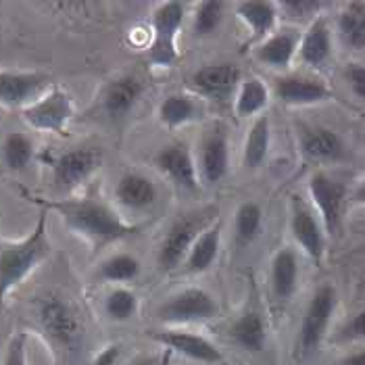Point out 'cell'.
Returning a JSON list of instances; mask_svg holds the SVG:
<instances>
[{"instance_id":"cell-27","label":"cell","mask_w":365,"mask_h":365,"mask_svg":"<svg viewBox=\"0 0 365 365\" xmlns=\"http://www.w3.org/2000/svg\"><path fill=\"white\" fill-rule=\"evenodd\" d=\"M220 251H222V224L213 222L198 234V238L182 265L184 272L188 276H200L209 272L215 265Z\"/></svg>"},{"instance_id":"cell-1","label":"cell","mask_w":365,"mask_h":365,"mask_svg":"<svg viewBox=\"0 0 365 365\" xmlns=\"http://www.w3.org/2000/svg\"><path fill=\"white\" fill-rule=\"evenodd\" d=\"M31 202L40 205L44 211H55L63 220L65 227L80 236L92 249H101L113 242L125 240L138 234V225L125 222L115 207L103 198H61L48 200L42 197H29Z\"/></svg>"},{"instance_id":"cell-7","label":"cell","mask_w":365,"mask_h":365,"mask_svg":"<svg viewBox=\"0 0 365 365\" xmlns=\"http://www.w3.org/2000/svg\"><path fill=\"white\" fill-rule=\"evenodd\" d=\"M307 192H309L313 211L317 213L319 222L326 230L328 238H336L342 230L344 220V205L349 198V188L342 180L334 175L317 169L309 175L307 182Z\"/></svg>"},{"instance_id":"cell-34","label":"cell","mask_w":365,"mask_h":365,"mask_svg":"<svg viewBox=\"0 0 365 365\" xmlns=\"http://www.w3.org/2000/svg\"><path fill=\"white\" fill-rule=\"evenodd\" d=\"M36 146L24 132H9L2 140V161L11 171H24L34 161Z\"/></svg>"},{"instance_id":"cell-17","label":"cell","mask_w":365,"mask_h":365,"mask_svg":"<svg viewBox=\"0 0 365 365\" xmlns=\"http://www.w3.org/2000/svg\"><path fill=\"white\" fill-rule=\"evenodd\" d=\"M197 168L202 186H215L230 171V136L225 125H213L198 144Z\"/></svg>"},{"instance_id":"cell-22","label":"cell","mask_w":365,"mask_h":365,"mask_svg":"<svg viewBox=\"0 0 365 365\" xmlns=\"http://www.w3.org/2000/svg\"><path fill=\"white\" fill-rule=\"evenodd\" d=\"M334 55V34L326 15L313 19L301 36L297 61L309 69H324Z\"/></svg>"},{"instance_id":"cell-13","label":"cell","mask_w":365,"mask_h":365,"mask_svg":"<svg viewBox=\"0 0 365 365\" xmlns=\"http://www.w3.org/2000/svg\"><path fill=\"white\" fill-rule=\"evenodd\" d=\"M150 338L157 344H161L168 353H175L195 364L225 365L224 353L217 349V344L197 332L182 330V328H165V330L150 332Z\"/></svg>"},{"instance_id":"cell-8","label":"cell","mask_w":365,"mask_h":365,"mask_svg":"<svg viewBox=\"0 0 365 365\" xmlns=\"http://www.w3.org/2000/svg\"><path fill=\"white\" fill-rule=\"evenodd\" d=\"M73 115H76L73 98L61 86H53L38 101L21 109V117L29 128L46 134H65Z\"/></svg>"},{"instance_id":"cell-12","label":"cell","mask_w":365,"mask_h":365,"mask_svg":"<svg viewBox=\"0 0 365 365\" xmlns=\"http://www.w3.org/2000/svg\"><path fill=\"white\" fill-rule=\"evenodd\" d=\"M207 225L209 224L205 220H200L198 215L180 217L169 225V230L159 245V251H157V265L163 274H171L184 265L198 234Z\"/></svg>"},{"instance_id":"cell-20","label":"cell","mask_w":365,"mask_h":365,"mask_svg":"<svg viewBox=\"0 0 365 365\" xmlns=\"http://www.w3.org/2000/svg\"><path fill=\"white\" fill-rule=\"evenodd\" d=\"M301 36H303V31L297 26L278 28L272 36H267L263 42H259L255 46V61L274 71H288L299 55Z\"/></svg>"},{"instance_id":"cell-28","label":"cell","mask_w":365,"mask_h":365,"mask_svg":"<svg viewBox=\"0 0 365 365\" xmlns=\"http://www.w3.org/2000/svg\"><path fill=\"white\" fill-rule=\"evenodd\" d=\"M336 34L340 44L346 51L364 53L365 51V4L346 2L338 13Z\"/></svg>"},{"instance_id":"cell-37","label":"cell","mask_w":365,"mask_h":365,"mask_svg":"<svg viewBox=\"0 0 365 365\" xmlns=\"http://www.w3.org/2000/svg\"><path fill=\"white\" fill-rule=\"evenodd\" d=\"M334 342H357V340H365V307L357 311L355 315H351L332 338Z\"/></svg>"},{"instance_id":"cell-35","label":"cell","mask_w":365,"mask_h":365,"mask_svg":"<svg viewBox=\"0 0 365 365\" xmlns=\"http://www.w3.org/2000/svg\"><path fill=\"white\" fill-rule=\"evenodd\" d=\"M225 9L227 4L220 0H205L197 2L192 11V34L197 38H209L217 34V29L224 26Z\"/></svg>"},{"instance_id":"cell-32","label":"cell","mask_w":365,"mask_h":365,"mask_svg":"<svg viewBox=\"0 0 365 365\" xmlns=\"http://www.w3.org/2000/svg\"><path fill=\"white\" fill-rule=\"evenodd\" d=\"M263 220H265V213L257 200L240 202L236 213H234V238H236V242L242 247L253 245L263 232Z\"/></svg>"},{"instance_id":"cell-4","label":"cell","mask_w":365,"mask_h":365,"mask_svg":"<svg viewBox=\"0 0 365 365\" xmlns=\"http://www.w3.org/2000/svg\"><path fill=\"white\" fill-rule=\"evenodd\" d=\"M188 6L178 0L159 2L150 15V44L146 48V63L153 69H171L180 61L178 36L184 28Z\"/></svg>"},{"instance_id":"cell-38","label":"cell","mask_w":365,"mask_h":365,"mask_svg":"<svg viewBox=\"0 0 365 365\" xmlns=\"http://www.w3.org/2000/svg\"><path fill=\"white\" fill-rule=\"evenodd\" d=\"M2 365H28V334L15 332L9 338Z\"/></svg>"},{"instance_id":"cell-40","label":"cell","mask_w":365,"mask_h":365,"mask_svg":"<svg viewBox=\"0 0 365 365\" xmlns=\"http://www.w3.org/2000/svg\"><path fill=\"white\" fill-rule=\"evenodd\" d=\"M121 355H123V346L117 344V342H113V344H107L105 349H101L96 353L92 365H119Z\"/></svg>"},{"instance_id":"cell-15","label":"cell","mask_w":365,"mask_h":365,"mask_svg":"<svg viewBox=\"0 0 365 365\" xmlns=\"http://www.w3.org/2000/svg\"><path fill=\"white\" fill-rule=\"evenodd\" d=\"M290 234L297 242V247L305 253L313 263H322L326 255V230L319 222L317 213L313 211L303 198L294 197L290 205Z\"/></svg>"},{"instance_id":"cell-36","label":"cell","mask_w":365,"mask_h":365,"mask_svg":"<svg viewBox=\"0 0 365 365\" xmlns=\"http://www.w3.org/2000/svg\"><path fill=\"white\" fill-rule=\"evenodd\" d=\"M278 6H280V17L284 15L292 24H307L309 26L313 19L319 17L322 9L326 4L317 2V0H284V2H278Z\"/></svg>"},{"instance_id":"cell-23","label":"cell","mask_w":365,"mask_h":365,"mask_svg":"<svg viewBox=\"0 0 365 365\" xmlns=\"http://www.w3.org/2000/svg\"><path fill=\"white\" fill-rule=\"evenodd\" d=\"M301 278V263L299 253L292 247L278 249L269 263V290L278 303H288L297 290Z\"/></svg>"},{"instance_id":"cell-39","label":"cell","mask_w":365,"mask_h":365,"mask_svg":"<svg viewBox=\"0 0 365 365\" xmlns=\"http://www.w3.org/2000/svg\"><path fill=\"white\" fill-rule=\"evenodd\" d=\"M342 76H344V82H346V86L351 88V92H353L361 103H365V65L364 63H357V61L346 63V67H344Z\"/></svg>"},{"instance_id":"cell-30","label":"cell","mask_w":365,"mask_h":365,"mask_svg":"<svg viewBox=\"0 0 365 365\" xmlns=\"http://www.w3.org/2000/svg\"><path fill=\"white\" fill-rule=\"evenodd\" d=\"M272 90L261 78H245L234 98V113L240 119H257L269 107Z\"/></svg>"},{"instance_id":"cell-5","label":"cell","mask_w":365,"mask_h":365,"mask_svg":"<svg viewBox=\"0 0 365 365\" xmlns=\"http://www.w3.org/2000/svg\"><path fill=\"white\" fill-rule=\"evenodd\" d=\"M338 309V292L332 284H322L313 294L305 307L297 340H294V359L305 361L313 357L324 340L328 336V330L332 326V319Z\"/></svg>"},{"instance_id":"cell-41","label":"cell","mask_w":365,"mask_h":365,"mask_svg":"<svg viewBox=\"0 0 365 365\" xmlns=\"http://www.w3.org/2000/svg\"><path fill=\"white\" fill-rule=\"evenodd\" d=\"M336 365H365V349L351 351V353L342 355L336 361Z\"/></svg>"},{"instance_id":"cell-11","label":"cell","mask_w":365,"mask_h":365,"mask_svg":"<svg viewBox=\"0 0 365 365\" xmlns=\"http://www.w3.org/2000/svg\"><path fill=\"white\" fill-rule=\"evenodd\" d=\"M155 168L163 173V178L169 180L178 190L182 192H198L200 178H198L197 157L190 150V146L182 140H173L163 144L155 155Z\"/></svg>"},{"instance_id":"cell-16","label":"cell","mask_w":365,"mask_h":365,"mask_svg":"<svg viewBox=\"0 0 365 365\" xmlns=\"http://www.w3.org/2000/svg\"><path fill=\"white\" fill-rule=\"evenodd\" d=\"M299 153L305 161L317 165L340 163L346 157V144L336 130L326 125L299 123L297 128Z\"/></svg>"},{"instance_id":"cell-19","label":"cell","mask_w":365,"mask_h":365,"mask_svg":"<svg viewBox=\"0 0 365 365\" xmlns=\"http://www.w3.org/2000/svg\"><path fill=\"white\" fill-rule=\"evenodd\" d=\"M113 200L128 213H146L159 200V186L148 173L130 169L119 175L113 190Z\"/></svg>"},{"instance_id":"cell-44","label":"cell","mask_w":365,"mask_h":365,"mask_svg":"<svg viewBox=\"0 0 365 365\" xmlns=\"http://www.w3.org/2000/svg\"><path fill=\"white\" fill-rule=\"evenodd\" d=\"M364 142H365V136H364Z\"/></svg>"},{"instance_id":"cell-18","label":"cell","mask_w":365,"mask_h":365,"mask_svg":"<svg viewBox=\"0 0 365 365\" xmlns=\"http://www.w3.org/2000/svg\"><path fill=\"white\" fill-rule=\"evenodd\" d=\"M274 96L288 107H311L334 98L332 88L322 78L305 73H284L274 80Z\"/></svg>"},{"instance_id":"cell-24","label":"cell","mask_w":365,"mask_h":365,"mask_svg":"<svg viewBox=\"0 0 365 365\" xmlns=\"http://www.w3.org/2000/svg\"><path fill=\"white\" fill-rule=\"evenodd\" d=\"M227 338L232 344L240 346L245 353H263L267 346V319L257 307L245 309L227 328Z\"/></svg>"},{"instance_id":"cell-2","label":"cell","mask_w":365,"mask_h":365,"mask_svg":"<svg viewBox=\"0 0 365 365\" xmlns=\"http://www.w3.org/2000/svg\"><path fill=\"white\" fill-rule=\"evenodd\" d=\"M34 322L53 351L56 364L76 359L84 344V324L78 309L58 292H46L34 303Z\"/></svg>"},{"instance_id":"cell-9","label":"cell","mask_w":365,"mask_h":365,"mask_svg":"<svg viewBox=\"0 0 365 365\" xmlns=\"http://www.w3.org/2000/svg\"><path fill=\"white\" fill-rule=\"evenodd\" d=\"M242 71L234 63H211L202 65L190 76V88L198 98L213 105H234L236 92L242 84Z\"/></svg>"},{"instance_id":"cell-33","label":"cell","mask_w":365,"mask_h":365,"mask_svg":"<svg viewBox=\"0 0 365 365\" xmlns=\"http://www.w3.org/2000/svg\"><path fill=\"white\" fill-rule=\"evenodd\" d=\"M138 309H140V299L128 286H113L105 294L103 311H105L107 319L113 324H125V322L134 319L138 315Z\"/></svg>"},{"instance_id":"cell-31","label":"cell","mask_w":365,"mask_h":365,"mask_svg":"<svg viewBox=\"0 0 365 365\" xmlns=\"http://www.w3.org/2000/svg\"><path fill=\"white\" fill-rule=\"evenodd\" d=\"M140 274V259L132 253H113L96 267V278L101 282H109L113 286H125L130 282H136Z\"/></svg>"},{"instance_id":"cell-6","label":"cell","mask_w":365,"mask_h":365,"mask_svg":"<svg viewBox=\"0 0 365 365\" xmlns=\"http://www.w3.org/2000/svg\"><path fill=\"white\" fill-rule=\"evenodd\" d=\"M217 299L200 288L188 286L168 297L157 307V319L165 326H188V324H205L220 315Z\"/></svg>"},{"instance_id":"cell-14","label":"cell","mask_w":365,"mask_h":365,"mask_svg":"<svg viewBox=\"0 0 365 365\" xmlns=\"http://www.w3.org/2000/svg\"><path fill=\"white\" fill-rule=\"evenodd\" d=\"M103 165V153L96 146H76L58 155L51 163L53 182L58 190L67 192L82 186Z\"/></svg>"},{"instance_id":"cell-26","label":"cell","mask_w":365,"mask_h":365,"mask_svg":"<svg viewBox=\"0 0 365 365\" xmlns=\"http://www.w3.org/2000/svg\"><path fill=\"white\" fill-rule=\"evenodd\" d=\"M205 101L188 92H171L168 94L157 109V117L161 125L168 130H178L184 125H190L205 117Z\"/></svg>"},{"instance_id":"cell-10","label":"cell","mask_w":365,"mask_h":365,"mask_svg":"<svg viewBox=\"0 0 365 365\" xmlns=\"http://www.w3.org/2000/svg\"><path fill=\"white\" fill-rule=\"evenodd\" d=\"M146 86L136 73H121L109 80L101 88L96 98V111L101 113L103 119L119 123L128 119L132 111L138 107V103L144 96Z\"/></svg>"},{"instance_id":"cell-21","label":"cell","mask_w":365,"mask_h":365,"mask_svg":"<svg viewBox=\"0 0 365 365\" xmlns=\"http://www.w3.org/2000/svg\"><path fill=\"white\" fill-rule=\"evenodd\" d=\"M48 86L51 78L40 71H0V105L26 109Z\"/></svg>"},{"instance_id":"cell-25","label":"cell","mask_w":365,"mask_h":365,"mask_svg":"<svg viewBox=\"0 0 365 365\" xmlns=\"http://www.w3.org/2000/svg\"><path fill=\"white\" fill-rule=\"evenodd\" d=\"M234 11H236V17L249 29L251 42L259 44L278 29V21H280L278 2L245 0V2H236Z\"/></svg>"},{"instance_id":"cell-3","label":"cell","mask_w":365,"mask_h":365,"mask_svg":"<svg viewBox=\"0 0 365 365\" xmlns=\"http://www.w3.org/2000/svg\"><path fill=\"white\" fill-rule=\"evenodd\" d=\"M48 211L38 215V222L24 240L2 242L0 240V305L6 294L17 288L29 274L53 253V242L46 230Z\"/></svg>"},{"instance_id":"cell-29","label":"cell","mask_w":365,"mask_h":365,"mask_svg":"<svg viewBox=\"0 0 365 365\" xmlns=\"http://www.w3.org/2000/svg\"><path fill=\"white\" fill-rule=\"evenodd\" d=\"M272 150V121L269 115H259L253 119L247 138H245V146H242V165L245 169H259L269 157Z\"/></svg>"},{"instance_id":"cell-43","label":"cell","mask_w":365,"mask_h":365,"mask_svg":"<svg viewBox=\"0 0 365 365\" xmlns=\"http://www.w3.org/2000/svg\"><path fill=\"white\" fill-rule=\"evenodd\" d=\"M351 200H353L355 205H364L365 207V180H361V182L355 186V190L351 192Z\"/></svg>"},{"instance_id":"cell-42","label":"cell","mask_w":365,"mask_h":365,"mask_svg":"<svg viewBox=\"0 0 365 365\" xmlns=\"http://www.w3.org/2000/svg\"><path fill=\"white\" fill-rule=\"evenodd\" d=\"M168 351H165V355L159 359V357H150V355H146V357H138V359H134V361H130V364L125 365H168Z\"/></svg>"}]
</instances>
